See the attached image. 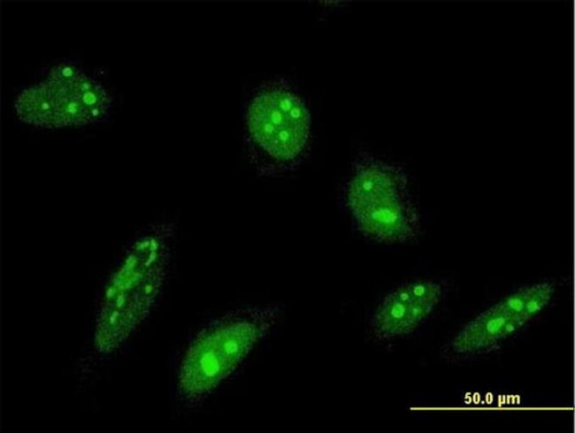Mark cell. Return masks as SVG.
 Returning <instances> with one entry per match:
<instances>
[{
  "instance_id": "obj_5",
  "label": "cell",
  "mask_w": 575,
  "mask_h": 433,
  "mask_svg": "<svg viewBox=\"0 0 575 433\" xmlns=\"http://www.w3.org/2000/svg\"><path fill=\"white\" fill-rule=\"evenodd\" d=\"M309 112L295 93L282 82L263 87L250 102L244 122L251 163L264 176L295 168L310 141Z\"/></svg>"
},
{
  "instance_id": "obj_6",
  "label": "cell",
  "mask_w": 575,
  "mask_h": 433,
  "mask_svg": "<svg viewBox=\"0 0 575 433\" xmlns=\"http://www.w3.org/2000/svg\"><path fill=\"white\" fill-rule=\"evenodd\" d=\"M555 286L541 281L518 289L464 325L444 346L446 359H466L489 353L521 330L550 302Z\"/></svg>"
},
{
  "instance_id": "obj_7",
  "label": "cell",
  "mask_w": 575,
  "mask_h": 433,
  "mask_svg": "<svg viewBox=\"0 0 575 433\" xmlns=\"http://www.w3.org/2000/svg\"><path fill=\"white\" fill-rule=\"evenodd\" d=\"M445 294V285L435 279H417L397 286L375 308L366 338L387 345L412 335L433 315Z\"/></svg>"
},
{
  "instance_id": "obj_2",
  "label": "cell",
  "mask_w": 575,
  "mask_h": 433,
  "mask_svg": "<svg viewBox=\"0 0 575 433\" xmlns=\"http://www.w3.org/2000/svg\"><path fill=\"white\" fill-rule=\"evenodd\" d=\"M275 304L248 306L228 312L203 327L180 360L176 390L188 407L202 404L280 323Z\"/></svg>"
},
{
  "instance_id": "obj_4",
  "label": "cell",
  "mask_w": 575,
  "mask_h": 433,
  "mask_svg": "<svg viewBox=\"0 0 575 433\" xmlns=\"http://www.w3.org/2000/svg\"><path fill=\"white\" fill-rule=\"evenodd\" d=\"M347 203L356 228L368 239L401 244L418 238L422 223L401 168L372 156L353 167Z\"/></svg>"
},
{
  "instance_id": "obj_3",
  "label": "cell",
  "mask_w": 575,
  "mask_h": 433,
  "mask_svg": "<svg viewBox=\"0 0 575 433\" xmlns=\"http://www.w3.org/2000/svg\"><path fill=\"white\" fill-rule=\"evenodd\" d=\"M16 95L15 111L28 125L44 129L83 127L111 117L112 94L79 62L58 61Z\"/></svg>"
},
{
  "instance_id": "obj_1",
  "label": "cell",
  "mask_w": 575,
  "mask_h": 433,
  "mask_svg": "<svg viewBox=\"0 0 575 433\" xmlns=\"http://www.w3.org/2000/svg\"><path fill=\"white\" fill-rule=\"evenodd\" d=\"M174 234L169 223L149 226L110 274L94 321L92 350L98 358L121 349L155 308L169 273Z\"/></svg>"
}]
</instances>
